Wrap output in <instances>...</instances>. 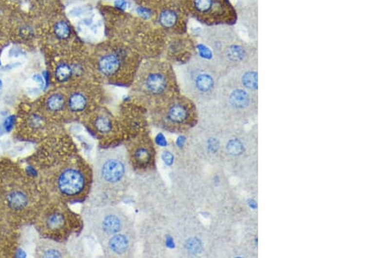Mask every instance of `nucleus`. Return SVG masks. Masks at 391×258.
<instances>
[{
	"mask_svg": "<svg viewBox=\"0 0 391 258\" xmlns=\"http://www.w3.org/2000/svg\"><path fill=\"white\" fill-rule=\"evenodd\" d=\"M152 123L163 131L184 133L196 123V112L192 101L173 97L151 111Z\"/></svg>",
	"mask_w": 391,
	"mask_h": 258,
	"instance_id": "nucleus-2",
	"label": "nucleus"
},
{
	"mask_svg": "<svg viewBox=\"0 0 391 258\" xmlns=\"http://www.w3.org/2000/svg\"><path fill=\"white\" fill-rule=\"evenodd\" d=\"M38 253L42 258H65L68 256L66 248L59 242L41 241Z\"/></svg>",
	"mask_w": 391,
	"mask_h": 258,
	"instance_id": "nucleus-12",
	"label": "nucleus"
},
{
	"mask_svg": "<svg viewBox=\"0 0 391 258\" xmlns=\"http://www.w3.org/2000/svg\"><path fill=\"white\" fill-rule=\"evenodd\" d=\"M74 73V69L67 63H60L55 70V78L59 83L67 82Z\"/></svg>",
	"mask_w": 391,
	"mask_h": 258,
	"instance_id": "nucleus-18",
	"label": "nucleus"
},
{
	"mask_svg": "<svg viewBox=\"0 0 391 258\" xmlns=\"http://www.w3.org/2000/svg\"><path fill=\"white\" fill-rule=\"evenodd\" d=\"M257 1L256 0H249L244 4L242 10V18L241 21L245 29L247 30L249 36L254 42H256L258 38V22H257Z\"/></svg>",
	"mask_w": 391,
	"mask_h": 258,
	"instance_id": "nucleus-10",
	"label": "nucleus"
},
{
	"mask_svg": "<svg viewBox=\"0 0 391 258\" xmlns=\"http://www.w3.org/2000/svg\"><path fill=\"white\" fill-rule=\"evenodd\" d=\"M125 149L132 171L140 174L153 171L156 150L149 136L140 135L131 139Z\"/></svg>",
	"mask_w": 391,
	"mask_h": 258,
	"instance_id": "nucleus-6",
	"label": "nucleus"
},
{
	"mask_svg": "<svg viewBox=\"0 0 391 258\" xmlns=\"http://www.w3.org/2000/svg\"><path fill=\"white\" fill-rule=\"evenodd\" d=\"M45 105L49 111L52 113H58L64 110L66 105V100L63 94L53 93L46 99Z\"/></svg>",
	"mask_w": 391,
	"mask_h": 258,
	"instance_id": "nucleus-17",
	"label": "nucleus"
},
{
	"mask_svg": "<svg viewBox=\"0 0 391 258\" xmlns=\"http://www.w3.org/2000/svg\"><path fill=\"white\" fill-rule=\"evenodd\" d=\"M84 220L98 242L134 226L132 218L117 204H92Z\"/></svg>",
	"mask_w": 391,
	"mask_h": 258,
	"instance_id": "nucleus-3",
	"label": "nucleus"
},
{
	"mask_svg": "<svg viewBox=\"0 0 391 258\" xmlns=\"http://www.w3.org/2000/svg\"><path fill=\"white\" fill-rule=\"evenodd\" d=\"M180 83L190 98L210 95L215 88V73L209 61L195 58L180 71Z\"/></svg>",
	"mask_w": 391,
	"mask_h": 258,
	"instance_id": "nucleus-4",
	"label": "nucleus"
},
{
	"mask_svg": "<svg viewBox=\"0 0 391 258\" xmlns=\"http://www.w3.org/2000/svg\"><path fill=\"white\" fill-rule=\"evenodd\" d=\"M132 166L125 147L100 151L94 163V204H117L132 183Z\"/></svg>",
	"mask_w": 391,
	"mask_h": 258,
	"instance_id": "nucleus-1",
	"label": "nucleus"
},
{
	"mask_svg": "<svg viewBox=\"0 0 391 258\" xmlns=\"http://www.w3.org/2000/svg\"><path fill=\"white\" fill-rule=\"evenodd\" d=\"M228 103L235 110H244L251 103V97L247 90L243 86L233 88L229 92Z\"/></svg>",
	"mask_w": 391,
	"mask_h": 258,
	"instance_id": "nucleus-13",
	"label": "nucleus"
},
{
	"mask_svg": "<svg viewBox=\"0 0 391 258\" xmlns=\"http://www.w3.org/2000/svg\"><path fill=\"white\" fill-rule=\"evenodd\" d=\"M177 22V15L172 10H165L160 14L159 24L164 28H172Z\"/></svg>",
	"mask_w": 391,
	"mask_h": 258,
	"instance_id": "nucleus-19",
	"label": "nucleus"
},
{
	"mask_svg": "<svg viewBox=\"0 0 391 258\" xmlns=\"http://www.w3.org/2000/svg\"><path fill=\"white\" fill-rule=\"evenodd\" d=\"M139 235L134 226L99 242L106 258H132L137 249Z\"/></svg>",
	"mask_w": 391,
	"mask_h": 258,
	"instance_id": "nucleus-7",
	"label": "nucleus"
},
{
	"mask_svg": "<svg viewBox=\"0 0 391 258\" xmlns=\"http://www.w3.org/2000/svg\"><path fill=\"white\" fill-rule=\"evenodd\" d=\"M65 224V217L61 212H55L47 219V227L52 231L62 229Z\"/></svg>",
	"mask_w": 391,
	"mask_h": 258,
	"instance_id": "nucleus-20",
	"label": "nucleus"
},
{
	"mask_svg": "<svg viewBox=\"0 0 391 258\" xmlns=\"http://www.w3.org/2000/svg\"><path fill=\"white\" fill-rule=\"evenodd\" d=\"M7 203L9 207L12 208V210L20 211L27 206L28 198L22 191H12L7 197Z\"/></svg>",
	"mask_w": 391,
	"mask_h": 258,
	"instance_id": "nucleus-16",
	"label": "nucleus"
},
{
	"mask_svg": "<svg viewBox=\"0 0 391 258\" xmlns=\"http://www.w3.org/2000/svg\"><path fill=\"white\" fill-rule=\"evenodd\" d=\"M86 185V179L83 171L75 167H69L60 173L57 186L60 193L68 198L77 197L83 193Z\"/></svg>",
	"mask_w": 391,
	"mask_h": 258,
	"instance_id": "nucleus-8",
	"label": "nucleus"
},
{
	"mask_svg": "<svg viewBox=\"0 0 391 258\" xmlns=\"http://www.w3.org/2000/svg\"><path fill=\"white\" fill-rule=\"evenodd\" d=\"M20 37H22L24 40H30V39H32L33 35H34L33 29L28 26V25L23 26V27L20 28Z\"/></svg>",
	"mask_w": 391,
	"mask_h": 258,
	"instance_id": "nucleus-24",
	"label": "nucleus"
},
{
	"mask_svg": "<svg viewBox=\"0 0 391 258\" xmlns=\"http://www.w3.org/2000/svg\"><path fill=\"white\" fill-rule=\"evenodd\" d=\"M206 146L207 151L211 154H215L217 153L220 149L219 140L215 138H210L206 141Z\"/></svg>",
	"mask_w": 391,
	"mask_h": 258,
	"instance_id": "nucleus-23",
	"label": "nucleus"
},
{
	"mask_svg": "<svg viewBox=\"0 0 391 258\" xmlns=\"http://www.w3.org/2000/svg\"><path fill=\"white\" fill-rule=\"evenodd\" d=\"M226 151L230 156L238 157L244 153V145L239 139H230L226 143Z\"/></svg>",
	"mask_w": 391,
	"mask_h": 258,
	"instance_id": "nucleus-22",
	"label": "nucleus"
},
{
	"mask_svg": "<svg viewBox=\"0 0 391 258\" xmlns=\"http://www.w3.org/2000/svg\"><path fill=\"white\" fill-rule=\"evenodd\" d=\"M138 85L140 93L143 94L152 109L172 98L168 95L171 87L170 79L159 69L146 71L140 79Z\"/></svg>",
	"mask_w": 391,
	"mask_h": 258,
	"instance_id": "nucleus-5",
	"label": "nucleus"
},
{
	"mask_svg": "<svg viewBox=\"0 0 391 258\" xmlns=\"http://www.w3.org/2000/svg\"><path fill=\"white\" fill-rule=\"evenodd\" d=\"M249 202H250V203H250V206L252 207L253 209H255V208H256V203H255L254 200H250Z\"/></svg>",
	"mask_w": 391,
	"mask_h": 258,
	"instance_id": "nucleus-26",
	"label": "nucleus"
},
{
	"mask_svg": "<svg viewBox=\"0 0 391 258\" xmlns=\"http://www.w3.org/2000/svg\"><path fill=\"white\" fill-rule=\"evenodd\" d=\"M122 62L116 54H106L100 58L98 62V70L100 74L105 78H112L118 73Z\"/></svg>",
	"mask_w": 391,
	"mask_h": 258,
	"instance_id": "nucleus-11",
	"label": "nucleus"
},
{
	"mask_svg": "<svg viewBox=\"0 0 391 258\" xmlns=\"http://www.w3.org/2000/svg\"><path fill=\"white\" fill-rule=\"evenodd\" d=\"M92 126L98 135L104 138L117 139L121 132L118 119L110 111H100L92 121Z\"/></svg>",
	"mask_w": 391,
	"mask_h": 258,
	"instance_id": "nucleus-9",
	"label": "nucleus"
},
{
	"mask_svg": "<svg viewBox=\"0 0 391 258\" xmlns=\"http://www.w3.org/2000/svg\"><path fill=\"white\" fill-rule=\"evenodd\" d=\"M66 105L72 113H80L85 111L89 105L88 98L81 92H75L69 97Z\"/></svg>",
	"mask_w": 391,
	"mask_h": 258,
	"instance_id": "nucleus-14",
	"label": "nucleus"
},
{
	"mask_svg": "<svg viewBox=\"0 0 391 258\" xmlns=\"http://www.w3.org/2000/svg\"><path fill=\"white\" fill-rule=\"evenodd\" d=\"M0 87H1V81H0Z\"/></svg>",
	"mask_w": 391,
	"mask_h": 258,
	"instance_id": "nucleus-27",
	"label": "nucleus"
},
{
	"mask_svg": "<svg viewBox=\"0 0 391 258\" xmlns=\"http://www.w3.org/2000/svg\"><path fill=\"white\" fill-rule=\"evenodd\" d=\"M257 72L255 68L245 69L240 76L241 85L251 92H255L257 90Z\"/></svg>",
	"mask_w": 391,
	"mask_h": 258,
	"instance_id": "nucleus-15",
	"label": "nucleus"
},
{
	"mask_svg": "<svg viewBox=\"0 0 391 258\" xmlns=\"http://www.w3.org/2000/svg\"><path fill=\"white\" fill-rule=\"evenodd\" d=\"M54 34L59 40H67L71 35V27L67 22L60 20L54 25Z\"/></svg>",
	"mask_w": 391,
	"mask_h": 258,
	"instance_id": "nucleus-21",
	"label": "nucleus"
},
{
	"mask_svg": "<svg viewBox=\"0 0 391 258\" xmlns=\"http://www.w3.org/2000/svg\"><path fill=\"white\" fill-rule=\"evenodd\" d=\"M14 123H15V118L14 117H10L8 118L6 121H5V123H4V128H5V130L7 131H10L12 130V127H13V125H14Z\"/></svg>",
	"mask_w": 391,
	"mask_h": 258,
	"instance_id": "nucleus-25",
	"label": "nucleus"
}]
</instances>
